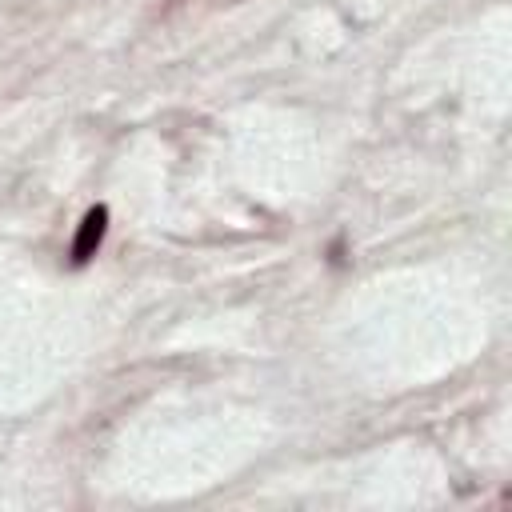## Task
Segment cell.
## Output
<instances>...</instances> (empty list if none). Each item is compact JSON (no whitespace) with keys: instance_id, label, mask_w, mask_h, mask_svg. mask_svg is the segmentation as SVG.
I'll return each mask as SVG.
<instances>
[{"instance_id":"6da1fadb","label":"cell","mask_w":512,"mask_h":512,"mask_svg":"<svg viewBox=\"0 0 512 512\" xmlns=\"http://www.w3.org/2000/svg\"><path fill=\"white\" fill-rule=\"evenodd\" d=\"M104 232H108V208L96 204V208L84 212V220H80V228H76V240H72V264H76V268H84V264L100 252Z\"/></svg>"}]
</instances>
